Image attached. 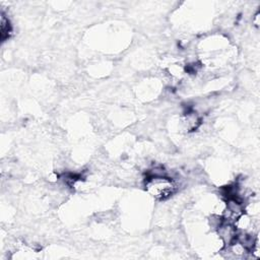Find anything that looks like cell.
<instances>
[{
    "mask_svg": "<svg viewBox=\"0 0 260 260\" xmlns=\"http://www.w3.org/2000/svg\"><path fill=\"white\" fill-rule=\"evenodd\" d=\"M11 30H12V27H11L8 17L6 16V14L4 12H2L1 20H0V36H1V40L3 42L9 38Z\"/></svg>",
    "mask_w": 260,
    "mask_h": 260,
    "instance_id": "2",
    "label": "cell"
},
{
    "mask_svg": "<svg viewBox=\"0 0 260 260\" xmlns=\"http://www.w3.org/2000/svg\"><path fill=\"white\" fill-rule=\"evenodd\" d=\"M145 190L156 200L170 198L177 190V183L165 175H150L145 180Z\"/></svg>",
    "mask_w": 260,
    "mask_h": 260,
    "instance_id": "1",
    "label": "cell"
}]
</instances>
